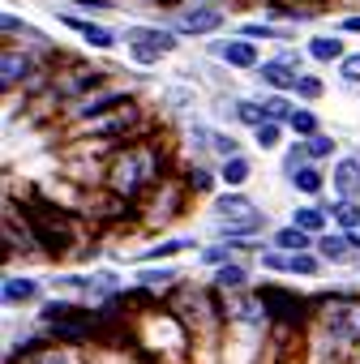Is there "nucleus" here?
Listing matches in <instances>:
<instances>
[{"label":"nucleus","instance_id":"obj_1","mask_svg":"<svg viewBox=\"0 0 360 364\" xmlns=\"http://www.w3.org/2000/svg\"><path fill=\"white\" fill-rule=\"evenodd\" d=\"M159 176H163V150L150 146V141H137V146H125V150L112 159L107 189L133 202V198H142L146 189L159 185Z\"/></svg>","mask_w":360,"mask_h":364},{"label":"nucleus","instance_id":"obj_35","mask_svg":"<svg viewBox=\"0 0 360 364\" xmlns=\"http://www.w3.org/2000/svg\"><path fill=\"white\" fill-rule=\"evenodd\" d=\"M159 56H163L159 48H150V43H133V60H137V65H159Z\"/></svg>","mask_w":360,"mask_h":364},{"label":"nucleus","instance_id":"obj_28","mask_svg":"<svg viewBox=\"0 0 360 364\" xmlns=\"http://www.w3.org/2000/svg\"><path fill=\"white\" fill-rule=\"evenodd\" d=\"M253 137H258V146H262V150H270V146H279L283 129H279V120H266V124H258V129H253Z\"/></svg>","mask_w":360,"mask_h":364},{"label":"nucleus","instance_id":"obj_37","mask_svg":"<svg viewBox=\"0 0 360 364\" xmlns=\"http://www.w3.org/2000/svg\"><path fill=\"white\" fill-rule=\"evenodd\" d=\"M228 257H232V245H228V249H223V245H215V249H206V253H202V262H206V266H228Z\"/></svg>","mask_w":360,"mask_h":364},{"label":"nucleus","instance_id":"obj_9","mask_svg":"<svg viewBox=\"0 0 360 364\" xmlns=\"http://www.w3.org/2000/svg\"><path fill=\"white\" fill-rule=\"evenodd\" d=\"M211 56L228 60L232 69H258V48L249 39H219V43H211Z\"/></svg>","mask_w":360,"mask_h":364},{"label":"nucleus","instance_id":"obj_3","mask_svg":"<svg viewBox=\"0 0 360 364\" xmlns=\"http://www.w3.org/2000/svg\"><path fill=\"white\" fill-rule=\"evenodd\" d=\"M39 321H43V326L52 330V338H60V343H82V338H90V334L99 330V317H95L90 309L65 304V300H48L43 313H39Z\"/></svg>","mask_w":360,"mask_h":364},{"label":"nucleus","instance_id":"obj_40","mask_svg":"<svg viewBox=\"0 0 360 364\" xmlns=\"http://www.w3.org/2000/svg\"><path fill=\"white\" fill-rule=\"evenodd\" d=\"M189 189H198V193L211 189V171H206V167H194V171H189Z\"/></svg>","mask_w":360,"mask_h":364},{"label":"nucleus","instance_id":"obj_44","mask_svg":"<svg viewBox=\"0 0 360 364\" xmlns=\"http://www.w3.org/2000/svg\"><path fill=\"white\" fill-rule=\"evenodd\" d=\"M154 5H180V0H154Z\"/></svg>","mask_w":360,"mask_h":364},{"label":"nucleus","instance_id":"obj_19","mask_svg":"<svg viewBox=\"0 0 360 364\" xmlns=\"http://www.w3.org/2000/svg\"><path fill=\"white\" fill-rule=\"evenodd\" d=\"M275 245H279L283 253H300V249H309V232L292 223V228H283V232L275 236Z\"/></svg>","mask_w":360,"mask_h":364},{"label":"nucleus","instance_id":"obj_20","mask_svg":"<svg viewBox=\"0 0 360 364\" xmlns=\"http://www.w3.org/2000/svg\"><path fill=\"white\" fill-rule=\"evenodd\" d=\"M330 219H334L339 228H347V232H356V228H360V206L343 198V202H334V206H330Z\"/></svg>","mask_w":360,"mask_h":364},{"label":"nucleus","instance_id":"obj_33","mask_svg":"<svg viewBox=\"0 0 360 364\" xmlns=\"http://www.w3.org/2000/svg\"><path fill=\"white\" fill-rule=\"evenodd\" d=\"M171 279H176L171 270H146V274H142V287H150V291H163Z\"/></svg>","mask_w":360,"mask_h":364},{"label":"nucleus","instance_id":"obj_31","mask_svg":"<svg viewBox=\"0 0 360 364\" xmlns=\"http://www.w3.org/2000/svg\"><path fill=\"white\" fill-rule=\"evenodd\" d=\"M305 150H309V159H326V154H334V137H322L317 133V137L305 141Z\"/></svg>","mask_w":360,"mask_h":364},{"label":"nucleus","instance_id":"obj_12","mask_svg":"<svg viewBox=\"0 0 360 364\" xmlns=\"http://www.w3.org/2000/svg\"><path fill=\"white\" fill-rule=\"evenodd\" d=\"M35 73V60L26 56V52H5V60H0V82H5V90H14V86H22L26 77Z\"/></svg>","mask_w":360,"mask_h":364},{"label":"nucleus","instance_id":"obj_16","mask_svg":"<svg viewBox=\"0 0 360 364\" xmlns=\"http://www.w3.org/2000/svg\"><path fill=\"white\" fill-rule=\"evenodd\" d=\"M129 43H150V48H159V52H171V48H176V35H171V31H154V26H133V31H129Z\"/></svg>","mask_w":360,"mask_h":364},{"label":"nucleus","instance_id":"obj_41","mask_svg":"<svg viewBox=\"0 0 360 364\" xmlns=\"http://www.w3.org/2000/svg\"><path fill=\"white\" fill-rule=\"evenodd\" d=\"M266 112H270V120H287V116H292L296 107H287L283 99H266Z\"/></svg>","mask_w":360,"mask_h":364},{"label":"nucleus","instance_id":"obj_43","mask_svg":"<svg viewBox=\"0 0 360 364\" xmlns=\"http://www.w3.org/2000/svg\"><path fill=\"white\" fill-rule=\"evenodd\" d=\"M343 31H351V35H360V18H347V22H343Z\"/></svg>","mask_w":360,"mask_h":364},{"label":"nucleus","instance_id":"obj_36","mask_svg":"<svg viewBox=\"0 0 360 364\" xmlns=\"http://www.w3.org/2000/svg\"><path fill=\"white\" fill-rule=\"evenodd\" d=\"M339 77L343 82H360V56H343L339 60Z\"/></svg>","mask_w":360,"mask_h":364},{"label":"nucleus","instance_id":"obj_13","mask_svg":"<svg viewBox=\"0 0 360 364\" xmlns=\"http://www.w3.org/2000/svg\"><path fill=\"white\" fill-rule=\"evenodd\" d=\"M60 22H65L69 31H78V35H82L90 48H116V35H112L107 26H95V22H86V18H73V14H65Z\"/></svg>","mask_w":360,"mask_h":364},{"label":"nucleus","instance_id":"obj_27","mask_svg":"<svg viewBox=\"0 0 360 364\" xmlns=\"http://www.w3.org/2000/svg\"><path fill=\"white\" fill-rule=\"evenodd\" d=\"M330 262H347V249H351V240H343V236H322V245H317Z\"/></svg>","mask_w":360,"mask_h":364},{"label":"nucleus","instance_id":"obj_4","mask_svg":"<svg viewBox=\"0 0 360 364\" xmlns=\"http://www.w3.org/2000/svg\"><path fill=\"white\" fill-rule=\"evenodd\" d=\"M313 309H317L322 330H326L334 343L360 338V300H356V296H322Z\"/></svg>","mask_w":360,"mask_h":364},{"label":"nucleus","instance_id":"obj_7","mask_svg":"<svg viewBox=\"0 0 360 364\" xmlns=\"http://www.w3.org/2000/svg\"><path fill=\"white\" fill-rule=\"evenodd\" d=\"M258 296H262V304H266L270 321H279V326H300L305 304H300L296 296H287V291H279V287H262Z\"/></svg>","mask_w":360,"mask_h":364},{"label":"nucleus","instance_id":"obj_8","mask_svg":"<svg viewBox=\"0 0 360 364\" xmlns=\"http://www.w3.org/2000/svg\"><path fill=\"white\" fill-rule=\"evenodd\" d=\"M176 26H180V35H211V31L223 26V9H215V5H194V9L180 14Z\"/></svg>","mask_w":360,"mask_h":364},{"label":"nucleus","instance_id":"obj_5","mask_svg":"<svg viewBox=\"0 0 360 364\" xmlns=\"http://www.w3.org/2000/svg\"><path fill=\"white\" fill-rule=\"evenodd\" d=\"M215 210L228 219V223L219 228L228 240H236V236H249V232H258V228H262V215H258V206H253L249 198H240V193H223V198L215 202Z\"/></svg>","mask_w":360,"mask_h":364},{"label":"nucleus","instance_id":"obj_2","mask_svg":"<svg viewBox=\"0 0 360 364\" xmlns=\"http://www.w3.org/2000/svg\"><path fill=\"white\" fill-rule=\"evenodd\" d=\"M26 228L39 240V253L60 257V253L73 249V219L65 210H56L52 202H31L26 206Z\"/></svg>","mask_w":360,"mask_h":364},{"label":"nucleus","instance_id":"obj_38","mask_svg":"<svg viewBox=\"0 0 360 364\" xmlns=\"http://www.w3.org/2000/svg\"><path fill=\"white\" fill-rule=\"evenodd\" d=\"M245 39H279V31L275 26H262V22H249L245 26Z\"/></svg>","mask_w":360,"mask_h":364},{"label":"nucleus","instance_id":"obj_22","mask_svg":"<svg viewBox=\"0 0 360 364\" xmlns=\"http://www.w3.org/2000/svg\"><path fill=\"white\" fill-rule=\"evenodd\" d=\"M287 129L300 133V137H317V116H313L309 107H296V112L287 116Z\"/></svg>","mask_w":360,"mask_h":364},{"label":"nucleus","instance_id":"obj_39","mask_svg":"<svg viewBox=\"0 0 360 364\" xmlns=\"http://www.w3.org/2000/svg\"><path fill=\"white\" fill-rule=\"evenodd\" d=\"M211 146H215L223 159H232V154L240 150V146H236V137H223V133H215V137H211Z\"/></svg>","mask_w":360,"mask_h":364},{"label":"nucleus","instance_id":"obj_15","mask_svg":"<svg viewBox=\"0 0 360 364\" xmlns=\"http://www.w3.org/2000/svg\"><path fill=\"white\" fill-rule=\"evenodd\" d=\"M334 189L351 202V198H360V159H343L339 167H334Z\"/></svg>","mask_w":360,"mask_h":364},{"label":"nucleus","instance_id":"obj_24","mask_svg":"<svg viewBox=\"0 0 360 364\" xmlns=\"http://www.w3.org/2000/svg\"><path fill=\"white\" fill-rule=\"evenodd\" d=\"M223 180H228V185H245V180H249V159H240V154L223 159Z\"/></svg>","mask_w":360,"mask_h":364},{"label":"nucleus","instance_id":"obj_32","mask_svg":"<svg viewBox=\"0 0 360 364\" xmlns=\"http://www.w3.org/2000/svg\"><path fill=\"white\" fill-rule=\"evenodd\" d=\"M322 90H326V86H322L317 77L300 73V82H296V95H300V99H322Z\"/></svg>","mask_w":360,"mask_h":364},{"label":"nucleus","instance_id":"obj_26","mask_svg":"<svg viewBox=\"0 0 360 364\" xmlns=\"http://www.w3.org/2000/svg\"><path fill=\"white\" fill-rule=\"evenodd\" d=\"M292 185H296L300 193H317V189L326 185V180H322V171H313V167H300V171L292 176Z\"/></svg>","mask_w":360,"mask_h":364},{"label":"nucleus","instance_id":"obj_10","mask_svg":"<svg viewBox=\"0 0 360 364\" xmlns=\"http://www.w3.org/2000/svg\"><path fill=\"white\" fill-rule=\"evenodd\" d=\"M258 77H262L266 86L296 90V82H300V73H296V56H292V52H283L279 60H266V65H258Z\"/></svg>","mask_w":360,"mask_h":364},{"label":"nucleus","instance_id":"obj_42","mask_svg":"<svg viewBox=\"0 0 360 364\" xmlns=\"http://www.w3.org/2000/svg\"><path fill=\"white\" fill-rule=\"evenodd\" d=\"M73 5H78V9H90V14H107V9H112L107 0H73Z\"/></svg>","mask_w":360,"mask_h":364},{"label":"nucleus","instance_id":"obj_34","mask_svg":"<svg viewBox=\"0 0 360 364\" xmlns=\"http://www.w3.org/2000/svg\"><path fill=\"white\" fill-rule=\"evenodd\" d=\"M305 159H309V150H305V146H292V150H287V159H283V171H287V176H296V171L305 167Z\"/></svg>","mask_w":360,"mask_h":364},{"label":"nucleus","instance_id":"obj_29","mask_svg":"<svg viewBox=\"0 0 360 364\" xmlns=\"http://www.w3.org/2000/svg\"><path fill=\"white\" fill-rule=\"evenodd\" d=\"M322 223H326V215H322V210H313V206L296 210V228H305V232H322Z\"/></svg>","mask_w":360,"mask_h":364},{"label":"nucleus","instance_id":"obj_18","mask_svg":"<svg viewBox=\"0 0 360 364\" xmlns=\"http://www.w3.org/2000/svg\"><path fill=\"white\" fill-rule=\"evenodd\" d=\"M309 56H313V60H322V65L343 60V39H334V35H317V39L309 43Z\"/></svg>","mask_w":360,"mask_h":364},{"label":"nucleus","instance_id":"obj_30","mask_svg":"<svg viewBox=\"0 0 360 364\" xmlns=\"http://www.w3.org/2000/svg\"><path fill=\"white\" fill-rule=\"evenodd\" d=\"M180 249H185V240H167V245H154L150 253H137V262H159V257H171Z\"/></svg>","mask_w":360,"mask_h":364},{"label":"nucleus","instance_id":"obj_6","mask_svg":"<svg viewBox=\"0 0 360 364\" xmlns=\"http://www.w3.org/2000/svg\"><path fill=\"white\" fill-rule=\"evenodd\" d=\"M219 296H223V300H219V309H223V317H228V321H249V326L270 321V313H266L262 296H240V287H236V291H219Z\"/></svg>","mask_w":360,"mask_h":364},{"label":"nucleus","instance_id":"obj_11","mask_svg":"<svg viewBox=\"0 0 360 364\" xmlns=\"http://www.w3.org/2000/svg\"><path fill=\"white\" fill-rule=\"evenodd\" d=\"M262 266L270 270H287V274H317V257L309 253H258Z\"/></svg>","mask_w":360,"mask_h":364},{"label":"nucleus","instance_id":"obj_14","mask_svg":"<svg viewBox=\"0 0 360 364\" xmlns=\"http://www.w3.org/2000/svg\"><path fill=\"white\" fill-rule=\"evenodd\" d=\"M129 103V95L125 90H107V95H99V99H82L78 107H73V116H82V120H95V116H103V112H116V107H125Z\"/></svg>","mask_w":360,"mask_h":364},{"label":"nucleus","instance_id":"obj_21","mask_svg":"<svg viewBox=\"0 0 360 364\" xmlns=\"http://www.w3.org/2000/svg\"><path fill=\"white\" fill-rule=\"evenodd\" d=\"M236 120H245V124H266L270 120V112H266V103H253V99H240L236 103Z\"/></svg>","mask_w":360,"mask_h":364},{"label":"nucleus","instance_id":"obj_25","mask_svg":"<svg viewBox=\"0 0 360 364\" xmlns=\"http://www.w3.org/2000/svg\"><path fill=\"white\" fill-rule=\"evenodd\" d=\"M245 279H249V274H245L240 266H223V270L215 274V287H219V291H236V287H245Z\"/></svg>","mask_w":360,"mask_h":364},{"label":"nucleus","instance_id":"obj_23","mask_svg":"<svg viewBox=\"0 0 360 364\" xmlns=\"http://www.w3.org/2000/svg\"><path fill=\"white\" fill-rule=\"evenodd\" d=\"M22 364H69V360H65L56 347H39V343H35V347L22 351Z\"/></svg>","mask_w":360,"mask_h":364},{"label":"nucleus","instance_id":"obj_17","mask_svg":"<svg viewBox=\"0 0 360 364\" xmlns=\"http://www.w3.org/2000/svg\"><path fill=\"white\" fill-rule=\"evenodd\" d=\"M35 296H39V283L35 279H18V274L5 279V304H31Z\"/></svg>","mask_w":360,"mask_h":364}]
</instances>
